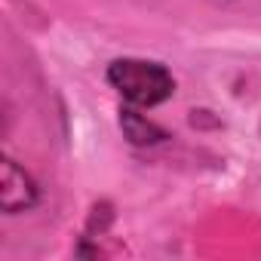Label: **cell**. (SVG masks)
I'll use <instances>...</instances> for the list:
<instances>
[{"instance_id":"cell-1","label":"cell","mask_w":261,"mask_h":261,"mask_svg":"<svg viewBox=\"0 0 261 261\" xmlns=\"http://www.w3.org/2000/svg\"><path fill=\"white\" fill-rule=\"evenodd\" d=\"M108 83L136 108H154L172 98L175 77L166 65L148 59H117L108 65Z\"/></svg>"},{"instance_id":"cell-2","label":"cell","mask_w":261,"mask_h":261,"mask_svg":"<svg viewBox=\"0 0 261 261\" xmlns=\"http://www.w3.org/2000/svg\"><path fill=\"white\" fill-rule=\"evenodd\" d=\"M37 203L34 178L10 157L0 160V209L7 215H19Z\"/></svg>"},{"instance_id":"cell-3","label":"cell","mask_w":261,"mask_h":261,"mask_svg":"<svg viewBox=\"0 0 261 261\" xmlns=\"http://www.w3.org/2000/svg\"><path fill=\"white\" fill-rule=\"evenodd\" d=\"M120 129H123V136L133 142V145H160V142H166V133L154 123V120H148L145 114H139L136 111V105H126V108H120Z\"/></svg>"}]
</instances>
